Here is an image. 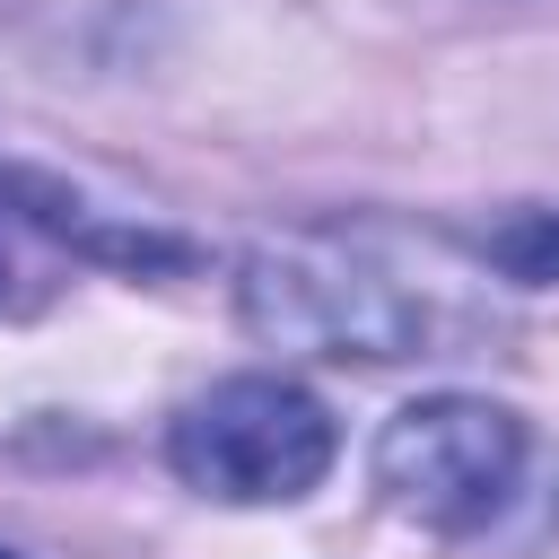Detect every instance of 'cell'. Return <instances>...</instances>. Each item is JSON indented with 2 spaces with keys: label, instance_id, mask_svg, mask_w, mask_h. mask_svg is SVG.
<instances>
[{
  "label": "cell",
  "instance_id": "6da1fadb",
  "mask_svg": "<svg viewBox=\"0 0 559 559\" xmlns=\"http://www.w3.org/2000/svg\"><path fill=\"white\" fill-rule=\"evenodd\" d=\"M236 306L271 349L306 358H472L498 341V271L472 236L411 218L280 227L236 262Z\"/></svg>",
  "mask_w": 559,
  "mask_h": 559
},
{
  "label": "cell",
  "instance_id": "52a82bcc",
  "mask_svg": "<svg viewBox=\"0 0 559 559\" xmlns=\"http://www.w3.org/2000/svg\"><path fill=\"white\" fill-rule=\"evenodd\" d=\"M0 559H17V550H0Z\"/></svg>",
  "mask_w": 559,
  "mask_h": 559
},
{
  "label": "cell",
  "instance_id": "8992f818",
  "mask_svg": "<svg viewBox=\"0 0 559 559\" xmlns=\"http://www.w3.org/2000/svg\"><path fill=\"white\" fill-rule=\"evenodd\" d=\"M0 297H9V262H0Z\"/></svg>",
  "mask_w": 559,
  "mask_h": 559
},
{
  "label": "cell",
  "instance_id": "277c9868",
  "mask_svg": "<svg viewBox=\"0 0 559 559\" xmlns=\"http://www.w3.org/2000/svg\"><path fill=\"white\" fill-rule=\"evenodd\" d=\"M0 201H17L35 227H52V236H70V245H87V253H105V262H131V271L192 262V245H183V236H157V227H105L87 201H70V192H61V183H44V175H0Z\"/></svg>",
  "mask_w": 559,
  "mask_h": 559
},
{
  "label": "cell",
  "instance_id": "3957f363",
  "mask_svg": "<svg viewBox=\"0 0 559 559\" xmlns=\"http://www.w3.org/2000/svg\"><path fill=\"white\" fill-rule=\"evenodd\" d=\"M524 419L480 393H428L376 428V489L384 507L437 524V533H489L524 489Z\"/></svg>",
  "mask_w": 559,
  "mask_h": 559
},
{
  "label": "cell",
  "instance_id": "7a4b0ae2",
  "mask_svg": "<svg viewBox=\"0 0 559 559\" xmlns=\"http://www.w3.org/2000/svg\"><path fill=\"white\" fill-rule=\"evenodd\" d=\"M332 411L288 376H218L166 428V463L183 472V489L227 507H288L332 472Z\"/></svg>",
  "mask_w": 559,
  "mask_h": 559
},
{
  "label": "cell",
  "instance_id": "5b68a950",
  "mask_svg": "<svg viewBox=\"0 0 559 559\" xmlns=\"http://www.w3.org/2000/svg\"><path fill=\"white\" fill-rule=\"evenodd\" d=\"M472 245H480V262H489L498 280H515V288H550V280H559V210H507V218L480 227Z\"/></svg>",
  "mask_w": 559,
  "mask_h": 559
}]
</instances>
